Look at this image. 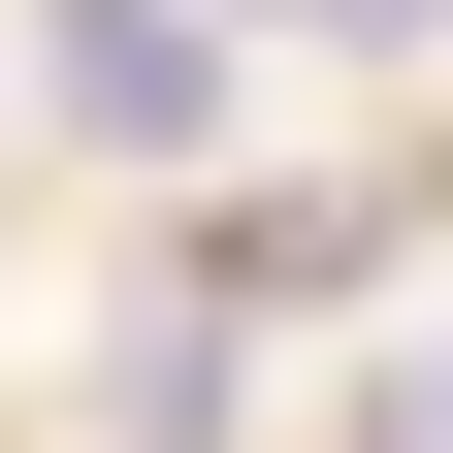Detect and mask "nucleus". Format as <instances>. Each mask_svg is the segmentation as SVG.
<instances>
[{"mask_svg":"<svg viewBox=\"0 0 453 453\" xmlns=\"http://www.w3.org/2000/svg\"><path fill=\"white\" fill-rule=\"evenodd\" d=\"M421 453H453V357H421Z\"/></svg>","mask_w":453,"mask_h":453,"instance_id":"3","label":"nucleus"},{"mask_svg":"<svg viewBox=\"0 0 453 453\" xmlns=\"http://www.w3.org/2000/svg\"><path fill=\"white\" fill-rule=\"evenodd\" d=\"M292 33H421V0H292Z\"/></svg>","mask_w":453,"mask_h":453,"instance_id":"2","label":"nucleus"},{"mask_svg":"<svg viewBox=\"0 0 453 453\" xmlns=\"http://www.w3.org/2000/svg\"><path fill=\"white\" fill-rule=\"evenodd\" d=\"M65 130H97V162H195V130H226V65L162 33V0H65Z\"/></svg>","mask_w":453,"mask_h":453,"instance_id":"1","label":"nucleus"}]
</instances>
